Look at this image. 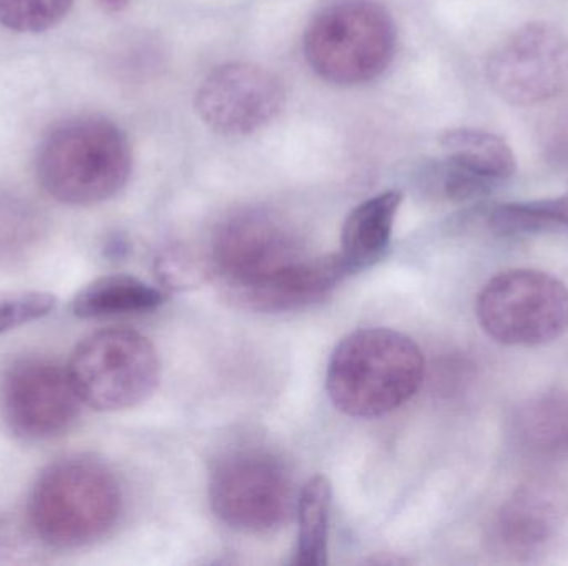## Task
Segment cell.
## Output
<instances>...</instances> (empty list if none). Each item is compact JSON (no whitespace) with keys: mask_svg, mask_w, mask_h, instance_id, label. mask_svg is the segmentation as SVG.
<instances>
[{"mask_svg":"<svg viewBox=\"0 0 568 566\" xmlns=\"http://www.w3.org/2000/svg\"><path fill=\"white\" fill-rule=\"evenodd\" d=\"M210 269L226 298L256 312L320 302L346 278L337 255H310L296 233L268 212L232 216L216 233Z\"/></svg>","mask_w":568,"mask_h":566,"instance_id":"1","label":"cell"},{"mask_svg":"<svg viewBox=\"0 0 568 566\" xmlns=\"http://www.w3.org/2000/svg\"><path fill=\"white\" fill-rule=\"evenodd\" d=\"M426 362L419 346L394 329H359L331 354L326 392L337 411L376 419L397 411L423 384Z\"/></svg>","mask_w":568,"mask_h":566,"instance_id":"2","label":"cell"},{"mask_svg":"<svg viewBox=\"0 0 568 566\" xmlns=\"http://www.w3.org/2000/svg\"><path fill=\"white\" fill-rule=\"evenodd\" d=\"M132 166L129 138L103 116L67 120L37 146V179L63 205L92 206L113 198L129 182Z\"/></svg>","mask_w":568,"mask_h":566,"instance_id":"3","label":"cell"},{"mask_svg":"<svg viewBox=\"0 0 568 566\" xmlns=\"http://www.w3.org/2000/svg\"><path fill=\"white\" fill-rule=\"evenodd\" d=\"M122 505L113 472L97 459L75 455L53 462L37 478L27 524L42 545L75 550L106 537Z\"/></svg>","mask_w":568,"mask_h":566,"instance_id":"4","label":"cell"},{"mask_svg":"<svg viewBox=\"0 0 568 566\" xmlns=\"http://www.w3.org/2000/svg\"><path fill=\"white\" fill-rule=\"evenodd\" d=\"M303 49L321 79L334 85H361L389 65L396 25L374 0H334L307 23Z\"/></svg>","mask_w":568,"mask_h":566,"instance_id":"5","label":"cell"},{"mask_svg":"<svg viewBox=\"0 0 568 566\" xmlns=\"http://www.w3.org/2000/svg\"><path fill=\"white\" fill-rule=\"evenodd\" d=\"M67 372L83 405L120 412L152 398L162 378V362L155 346L140 332L103 329L75 346Z\"/></svg>","mask_w":568,"mask_h":566,"instance_id":"6","label":"cell"},{"mask_svg":"<svg viewBox=\"0 0 568 566\" xmlns=\"http://www.w3.org/2000/svg\"><path fill=\"white\" fill-rule=\"evenodd\" d=\"M210 502L226 527L260 535L290 522L297 495L282 459L262 449H243L225 455L213 469Z\"/></svg>","mask_w":568,"mask_h":566,"instance_id":"7","label":"cell"},{"mask_svg":"<svg viewBox=\"0 0 568 566\" xmlns=\"http://www.w3.org/2000/svg\"><path fill=\"white\" fill-rule=\"evenodd\" d=\"M477 319L500 344H550L568 331V288L549 272L509 269L484 286Z\"/></svg>","mask_w":568,"mask_h":566,"instance_id":"8","label":"cell"},{"mask_svg":"<svg viewBox=\"0 0 568 566\" xmlns=\"http://www.w3.org/2000/svg\"><path fill=\"white\" fill-rule=\"evenodd\" d=\"M494 92L510 105L550 102L568 90V35L549 22L514 30L486 65Z\"/></svg>","mask_w":568,"mask_h":566,"instance_id":"9","label":"cell"},{"mask_svg":"<svg viewBox=\"0 0 568 566\" xmlns=\"http://www.w3.org/2000/svg\"><path fill=\"white\" fill-rule=\"evenodd\" d=\"M80 401L67 368L43 358L13 362L0 384V412L7 428L27 441H47L72 428Z\"/></svg>","mask_w":568,"mask_h":566,"instance_id":"10","label":"cell"},{"mask_svg":"<svg viewBox=\"0 0 568 566\" xmlns=\"http://www.w3.org/2000/svg\"><path fill=\"white\" fill-rule=\"evenodd\" d=\"M195 106L200 119L216 133L250 135L282 113V80L255 63H225L203 80Z\"/></svg>","mask_w":568,"mask_h":566,"instance_id":"11","label":"cell"},{"mask_svg":"<svg viewBox=\"0 0 568 566\" xmlns=\"http://www.w3.org/2000/svg\"><path fill=\"white\" fill-rule=\"evenodd\" d=\"M567 515L566 487L556 478H532L504 502L494 521L490 542L497 554L529 557L559 534Z\"/></svg>","mask_w":568,"mask_h":566,"instance_id":"12","label":"cell"},{"mask_svg":"<svg viewBox=\"0 0 568 566\" xmlns=\"http://www.w3.org/2000/svg\"><path fill=\"white\" fill-rule=\"evenodd\" d=\"M400 203L403 193L389 189L361 203L347 215L337 253L347 276L373 268L386 256Z\"/></svg>","mask_w":568,"mask_h":566,"instance_id":"13","label":"cell"},{"mask_svg":"<svg viewBox=\"0 0 568 566\" xmlns=\"http://www.w3.org/2000/svg\"><path fill=\"white\" fill-rule=\"evenodd\" d=\"M165 302L160 289L129 275L102 276L83 286L70 302V311L80 319L143 315Z\"/></svg>","mask_w":568,"mask_h":566,"instance_id":"14","label":"cell"},{"mask_svg":"<svg viewBox=\"0 0 568 566\" xmlns=\"http://www.w3.org/2000/svg\"><path fill=\"white\" fill-rule=\"evenodd\" d=\"M520 447L539 457H568V392H552L527 401L513 421Z\"/></svg>","mask_w":568,"mask_h":566,"instance_id":"15","label":"cell"},{"mask_svg":"<svg viewBox=\"0 0 568 566\" xmlns=\"http://www.w3.org/2000/svg\"><path fill=\"white\" fill-rule=\"evenodd\" d=\"M446 159L497 186L516 172V156L506 140L477 128L447 130L440 136Z\"/></svg>","mask_w":568,"mask_h":566,"instance_id":"16","label":"cell"},{"mask_svg":"<svg viewBox=\"0 0 568 566\" xmlns=\"http://www.w3.org/2000/svg\"><path fill=\"white\" fill-rule=\"evenodd\" d=\"M333 487L324 475L306 482L297 497V548L294 564L323 566L329 555Z\"/></svg>","mask_w":568,"mask_h":566,"instance_id":"17","label":"cell"},{"mask_svg":"<svg viewBox=\"0 0 568 566\" xmlns=\"http://www.w3.org/2000/svg\"><path fill=\"white\" fill-rule=\"evenodd\" d=\"M43 229L36 205L16 193L0 192V266L29 258L40 245Z\"/></svg>","mask_w":568,"mask_h":566,"instance_id":"18","label":"cell"},{"mask_svg":"<svg viewBox=\"0 0 568 566\" xmlns=\"http://www.w3.org/2000/svg\"><path fill=\"white\" fill-rule=\"evenodd\" d=\"M489 225L500 233H536L568 226V195L529 203H507L489 213Z\"/></svg>","mask_w":568,"mask_h":566,"instance_id":"19","label":"cell"},{"mask_svg":"<svg viewBox=\"0 0 568 566\" xmlns=\"http://www.w3.org/2000/svg\"><path fill=\"white\" fill-rule=\"evenodd\" d=\"M73 0H0V25L13 32L39 33L59 25Z\"/></svg>","mask_w":568,"mask_h":566,"instance_id":"20","label":"cell"},{"mask_svg":"<svg viewBox=\"0 0 568 566\" xmlns=\"http://www.w3.org/2000/svg\"><path fill=\"white\" fill-rule=\"evenodd\" d=\"M59 298L45 291L0 292V336L52 315Z\"/></svg>","mask_w":568,"mask_h":566,"instance_id":"21","label":"cell"},{"mask_svg":"<svg viewBox=\"0 0 568 566\" xmlns=\"http://www.w3.org/2000/svg\"><path fill=\"white\" fill-rule=\"evenodd\" d=\"M155 272L166 289L195 288L212 276L210 259H202L185 248L163 249L156 256Z\"/></svg>","mask_w":568,"mask_h":566,"instance_id":"22","label":"cell"},{"mask_svg":"<svg viewBox=\"0 0 568 566\" xmlns=\"http://www.w3.org/2000/svg\"><path fill=\"white\" fill-rule=\"evenodd\" d=\"M36 542L40 541L30 525L23 531L16 522H0V564H27L36 554Z\"/></svg>","mask_w":568,"mask_h":566,"instance_id":"23","label":"cell"},{"mask_svg":"<svg viewBox=\"0 0 568 566\" xmlns=\"http://www.w3.org/2000/svg\"><path fill=\"white\" fill-rule=\"evenodd\" d=\"M552 150L557 155L568 156V112L560 116L552 132Z\"/></svg>","mask_w":568,"mask_h":566,"instance_id":"24","label":"cell"},{"mask_svg":"<svg viewBox=\"0 0 568 566\" xmlns=\"http://www.w3.org/2000/svg\"><path fill=\"white\" fill-rule=\"evenodd\" d=\"M99 2L106 12H122L129 7L130 0H99Z\"/></svg>","mask_w":568,"mask_h":566,"instance_id":"25","label":"cell"}]
</instances>
